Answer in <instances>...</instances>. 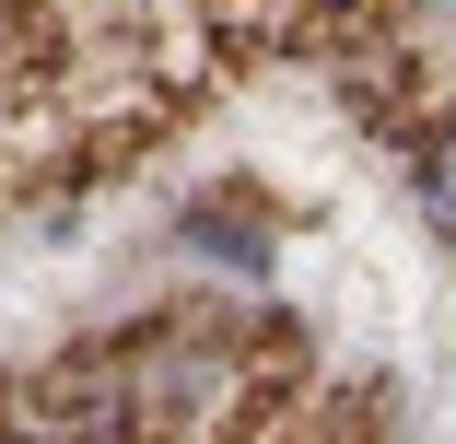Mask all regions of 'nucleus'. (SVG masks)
<instances>
[{"instance_id":"1","label":"nucleus","mask_w":456,"mask_h":444,"mask_svg":"<svg viewBox=\"0 0 456 444\" xmlns=\"http://www.w3.org/2000/svg\"><path fill=\"white\" fill-rule=\"evenodd\" d=\"M421 211L456 234V129H433V152H421Z\"/></svg>"},{"instance_id":"2","label":"nucleus","mask_w":456,"mask_h":444,"mask_svg":"<svg viewBox=\"0 0 456 444\" xmlns=\"http://www.w3.org/2000/svg\"><path fill=\"white\" fill-rule=\"evenodd\" d=\"M421 24H433V36H456V0H421Z\"/></svg>"}]
</instances>
